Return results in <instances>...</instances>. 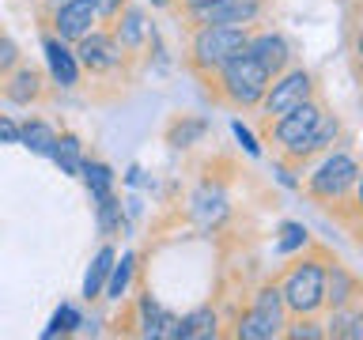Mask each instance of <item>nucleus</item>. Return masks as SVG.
<instances>
[{
    "instance_id": "423d86ee",
    "label": "nucleus",
    "mask_w": 363,
    "mask_h": 340,
    "mask_svg": "<svg viewBox=\"0 0 363 340\" xmlns=\"http://www.w3.org/2000/svg\"><path fill=\"white\" fill-rule=\"evenodd\" d=\"M72 53H76L79 72H87L91 79H99V84H118V79H121V76H129V72H133V64H136L133 57L125 53L118 42H113L110 27L87 30L84 38L72 45Z\"/></svg>"
},
{
    "instance_id": "dca6fc26",
    "label": "nucleus",
    "mask_w": 363,
    "mask_h": 340,
    "mask_svg": "<svg viewBox=\"0 0 363 340\" xmlns=\"http://www.w3.org/2000/svg\"><path fill=\"white\" fill-rule=\"evenodd\" d=\"M325 314V336L333 340H363V306L359 302H348V306H333V310H322Z\"/></svg>"
},
{
    "instance_id": "7c9ffc66",
    "label": "nucleus",
    "mask_w": 363,
    "mask_h": 340,
    "mask_svg": "<svg viewBox=\"0 0 363 340\" xmlns=\"http://www.w3.org/2000/svg\"><path fill=\"white\" fill-rule=\"evenodd\" d=\"M201 4H212V0H174V8H170V11H178V8H201Z\"/></svg>"
},
{
    "instance_id": "c85d7f7f",
    "label": "nucleus",
    "mask_w": 363,
    "mask_h": 340,
    "mask_svg": "<svg viewBox=\"0 0 363 340\" xmlns=\"http://www.w3.org/2000/svg\"><path fill=\"white\" fill-rule=\"evenodd\" d=\"M23 61V53H19V45L11 42V38H4V34H0V79H4L11 68H16Z\"/></svg>"
},
{
    "instance_id": "5701e85b",
    "label": "nucleus",
    "mask_w": 363,
    "mask_h": 340,
    "mask_svg": "<svg viewBox=\"0 0 363 340\" xmlns=\"http://www.w3.org/2000/svg\"><path fill=\"white\" fill-rule=\"evenodd\" d=\"M95 215H99V231L102 238H113V234H121V223H125V215H121V200L113 197H99L95 204Z\"/></svg>"
},
{
    "instance_id": "f03ea898",
    "label": "nucleus",
    "mask_w": 363,
    "mask_h": 340,
    "mask_svg": "<svg viewBox=\"0 0 363 340\" xmlns=\"http://www.w3.org/2000/svg\"><path fill=\"white\" fill-rule=\"evenodd\" d=\"M269 79L272 76L250 57V50H238L235 57H227L212 76H204L201 84H204V95H208L216 106L235 110V113H254L261 95H265V87H269Z\"/></svg>"
},
{
    "instance_id": "f8f14e48",
    "label": "nucleus",
    "mask_w": 363,
    "mask_h": 340,
    "mask_svg": "<svg viewBox=\"0 0 363 340\" xmlns=\"http://www.w3.org/2000/svg\"><path fill=\"white\" fill-rule=\"evenodd\" d=\"M246 50H250V57H254L269 76H277L288 64H295V45L288 42V34L277 30V27H254V30H250Z\"/></svg>"
},
{
    "instance_id": "9b49d317",
    "label": "nucleus",
    "mask_w": 363,
    "mask_h": 340,
    "mask_svg": "<svg viewBox=\"0 0 363 340\" xmlns=\"http://www.w3.org/2000/svg\"><path fill=\"white\" fill-rule=\"evenodd\" d=\"M50 95H53V79L45 76L42 68L27 64V61H19L4 79H0V98L11 102V106L30 110V106H42Z\"/></svg>"
},
{
    "instance_id": "2eb2a0df",
    "label": "nucleus",
    "mask_w": 363,
    "mask_h": 340,
    "mask_svg": "<svg viewBox=\"0 0 363 340\" xmlns=\"http://www.w3.org/2000/svg\"><path fill=\"white\" fill-rule=\"evenodd\" d=\"M359 299H363L359 276H356L348 265H340L337 257H329V265H325V310H333V306H348V302H359Z\"/></svg>"
},
{
    "instance_id": "4be33fe9",
    "label": "nucleus",
    "mask_w": 363,
    "mask_h": 340,
    "mask_svg": "<svg viewBox=\"0 0 363 340\" xmlns=\"http://www.w3.org/2000/svg\"><path fill=\"white\" fill-rule=\"evenodd\" d=\"M178 336L186 340H201V336H216V310H193L186 317H178Z\"/></svg>"
},
{
    "instance_id": "412c9836",
    "label": "nucleus",
    "mask_w": 363,
    "mask_h": 340,
    "mask_svg": "<svg viewBox=\"0 0 363 340\" xmlns=\"http://www.w3.org/2000/svg\"><path fill=\"white\" fill-rule=\"evenodd\" d=\"M133 265H136L133 254H125L121 261L113 257L110 276H106V288H102V299H106V302H121V299H125V291H129V280H133Z\"/></svg>"
},
{
    "instance_id": "f3484780",
    "label": "nucleus",
    "mask_w": 363,
    "mask_h": 340,
    "mask_svg": "<svg viewBox=\"0 0 363 340\" xmlns=\"http://www.w3.org/2000/svg\"><path fill=\"white\" fill-rule=\"evenodd\" d=\"M19 144L30 147L34 155L50 159L53 155V144H57V129H53L50 121H42V118H27V121L19 125Z\"/></svg>"
},
{
    "instance_id": "c756f323",
    "label": "nucleus",
    "mask_w": 363,
    "mask_h": 340,
    "mask_svg": "<svg viewBox=\"0 0 363 340\" xmlns=\"http://www.w3.org/2000/svg\"><path fill=\"white\" fill-rule=\"evenodd\" d=\"M0 140H4V144H19V125L8 121V118H0Z\"/></svg>"
},
{
    "instance_id": "a211bd4d",
    "label": "nucleus",
    "mask_w": 363,
    "mask_h": 340,
    "mask_svg": "<svg viewBox=\"0 0 363 340\" xmlns=\"http://www.w3.org/2000/svg\"><path fill=\"white\" fill-rule=\"evenodd\" d=\"M113 257H118V254H113L110 242L99 246V254H95V261H91V268H87V276H84V299H87V302L102 299V288H106V276H110Z\"/></svg>"
},
{
    "instance_id": "b1692460",
    "label": "nucleus",
    "mask_w": 363,
    "mask_h": 340,
    "mask_svg": "<svg viewBox=\"0 0 363 340\" xmlns=\"http://www.w3.org/2000/svg\"><path fill=\"white\" fill-rule=\"evenodd\" d=\"M280 336H291V340H325L322 314H318V317H314V314H306V317H288Z\"/></svg>"
},
{
    "instance_id": "0eeeda50",
    "label": "nucleus",
    "mask_w": 363,
    "mask_h": 340,
    "mask_svg": "<svg viewBox=\"0 0 363 340\" xmlns=\"http://www.w3.org/2000/svg\"><path fill=\"white\" fill-rule=\"evenodd\" d=\"M272 0H212L201 8H178L174 16L186 30L193 27H261Z\"/></svg>"
},
{
    "instance_id": "393cba45",
    "label": "nucleus",
    "mask_w": 363,
    "mask_h": 340,
    "mask_svg": "<svg viewBox=\"0 0 363 340\" xmlns=\"http://www.w3.org/2000/svg\"><path fill=\"white\" fill-rule=\"evenodd\" d=\"M201 132H204V121H189V118H182V121L170 125V144H174V147H189Z\"/></svg>"
},
{
    "instance_id": "4468645a",
    "label": "nucleus",
    "mask_w": 363,
    "mask_h": 340,
    "mask_svg": "<svg viewBox=\"0 0 363 340\" xmlns=\"http://www.w3.org/2000/svg\"><path fill=\"white\" fill-rule=\"evenodd\" d=\"M42 50H45V64H50V79H53V87L72 91V87L79 84V76H84V72H79V64H76L72 45L42 30Z\"/></svg>"
},
{
    "instance_id": "a878e982",
    "label": "nucleus",
    "mask_w": 363,
    "mask_h": 340,
    "mask_svg": "<svg viewBox=\"0 0 363 340\" xmlns=\"http://www.w3.org/2000/svg\"><path fill=\"white\" fill-rule=\"evenodd\" d=\"M311 238H306V227H299V223H284L280 227V242H277V249L280 254H291V249H303Z\"/></svg>"
},
{
    "instance_id": "ddd939ff",
    "label": "nucleus",
    "mask_w": 363,
    "mask_h": 340,
    "mask_svg": "<svg viewBox=\"0 0 363 340\" xmlns=\"http://www.w3.org/2000/svg\"><path fill=\"white\" fill-rule=\"evenodd\" d=\"M110 34H113V42H118L121 50L133 57V61H140V53L147 50V42H152V23H147V11L140 4H129L118 19L110 23Z\"/></svg>"
},
{
    "instance_id": "aec40b11",
    "label": "nucleus",
    "mask_w": 363,
    "mask_h": 340,
    "mask_svg": "<svg viewBox=\"0 0 363 340\" xmlns=\"http://www.w3.org/2000/svg\"><path fill=\"white\" fill-rule=\"evenodd\" d=\"M79 178H84V186L91 197H110L113 193V170L102 163V159H84V166H79Z\"/></svg>"
},
{
    "instance_id": "39448f33",
    "label": "nucleus",
    "mask_w": 363,
    "mask_h": 340,
    "mask_svg": "<svg viewBox=\"0 0 363 340\" xmlns=\"http://www.w3.org/2000/svg\"><path fill=\"white\" fill-rule=\"evenodd\" d=\"M250 30L254 27H193L186 30L189 42H186V68L197 79L212 76L227 57H235L238 50H246L250 42Z\"/></svg>"
},
{
    "instance_id": "473e14b6",
    "label": "nucleus",
    "mask_w": 363,
    "mask_h": 340,
    "mask_svg": "<svg viewBox=\"0 0 363 340\" xmlns=\"http://www.w3.org/2000/svg\"><path fill=\"white\" fill-rule=\"evenodd\" d=\"M352 4H356V0H352Z\"/></svg>"
},
{
    "instance_id": "6e6552de",
    "label": "nucleus",
    "mask_w": 363,
    "mask_h": 340,
    "mask_svg": "<svg viewBox=\"0 0 363 340\" xmlns=\"http://www.w3.org/2000/svg\"><path fill=\"white\" fill-rule=\"evenodd\" d=\"M314 95H318V76L306 64L295 61V64H288L284 72H277L269 79V87H265V95H261L254 113H261V121H269V118H277V113L299 106V102H306V98H314Z\"/></svg>"
},
{
    "instance_id": "1a4fd4ad",
    "label": "nucleus",
    "mask_w": 363,
    "mask_h": 340,
    "mask_svg": "<svg viewBox=\"0 0 363 340\" xmlns=\"http://www.w3.org/2000/svg\"><path fill=\"white\" fill-rule=\"evenodd\" d=\"M284 322H288V310H284L280 288L277 283H261L254 291L250 310L235 322V336L238 340H272L284 333Z\"/></svg>"
},
{
    "instance_id": "9d476101",
    "label": "nucleus",
    "mask_w": 363,
    "mask_h": 340,
    "mask_svg": "<svg viewBox=\"0 0 363 340\" xmlns=\"http://www.w3.org/2000/svg\"><path fill=\"white\" fill-rule=\"evenodd\" d=\"M38 16H42V30L68 42V45H76L87 30L99 27L95 0H57V4H38Z\"/></svg>"
},
{
    "instance_id": "6ab92c4d",
    "label": "nucleus",
    "mask_w": 363,
    "mask_h": 340,
    "mask_svg": "<svg viewBox=\"0 0 363 340\" xmlns=\"http://www.w3.org/2000/svg\"><path fill=\"white\" fill-rule=\"evenodd\" d=\"M53 163L65 170V174H72V178H79V166H84V144H79V136H72V132H57V144H53Z\"/></svg>"
},
{
    "instance_id": "f257e3e1",
    "label": "nucleus",
    "mask_w": 363,
    "mask_h": 340,
    "mask_svg": "<svg viewBox=\"0 0 363 340\" xmlns=\"http://www.w3.org/2000/svg\"><path fill=\"white\" fill-rule=\"evenodd\" d=\"M299 189L306 200L329 212L337 223H345L348 231H359V159L352 155V147L337 144L322 152L306 166V178H299Z\"/></svg>"
},
{
    "instance_id": "bb28decb",
    "label": "nucleus",
    "mask_w": 363,
    "mask_h": 340,
    "mask_svg": "<svg viewBox=\"0 0 363 340\" xmlns=\"http://www.w3.org/2000/svg\"><path fill=\"white\" fill-rule=\"evenodd\" d=\"M133 0H95V16H99V27H110L113 19L129 8Z\"/></svg>"
},
{
    "instance_id": "7ed1b4c3",
    "label": "nucleus",
    "mask_w": 363,
    "mask_h": 340,
    "mask_svg": "<svg viewBox=\"0 0 363 340\" xmlns=\"http://www.w3.org/2000/svg\"><path fill=\"white\" fill-rule=\"evenodd\" d=\"M325 265H329V249L311 242L299 257L288 261V268L277 283L288 317H306V314L318 317L325 310Z\"/></svg>"
},
{
    "instance_id": "20e7f679",
    "label": "nucleus",
    "mask_w": 363,
    "mask_h": 340,
    "mask_svg": "<svg viewBox=\"0 0 363 340\" xmlns=\"http://www.w3.org/2000/svg\"><path fill=\"white\" fill-rule=\"evenodd\" d=\"M325 110H329V106L322 102V95H314V98L299 102V106L277 113V118L261 121V144H269L272 163L295 170V166H291L295 155H299V147L306 144V136L314 132V125H318V118H322ZM295 174H299V170H295Z\"/></svg>"
},
{
    "instance_id": "cd10ccee",
    "label": "nucleus",
    "mask_w": 363,
    "mask_h": 340,
    "mask_svg": "<svg viewBox=\"0 0 363 340\" xmlns=\"http://www.w3.org/2000/svg\"><path fill=\"white\" fill-rule=\"evenodd\" d=\"M76 325H79V314L72 310V306H61V310L53 314V325L45 329V336H57V333H72Z\"/></svg>"
},
{
    "instance_id": "2f4dec72",
    "label": "nucleus",
    "mask_w": 363,
    "mask_h": 340,
    "mask_svg": "<svg viewBox=\"0 0 363 340\" xmlns=\"http://www.w3.org/2000/svg\"><path fill=\"white\" fill-rule=\"evenodd\" d=\"M38 4H57V0H38Z\"/></svg>"
}]
</instances>
